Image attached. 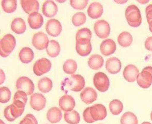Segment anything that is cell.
<instances>
[{
	"instance_id": "ee69618b",
	"label": "cell",
	"mask_w": 152,
	"mask_h": 124,
	"mask_svg": "<svg viewBox=\"0 0 152 124\" xmlns=\"http://www.w3.org/2000/svg\"><path fill=\"white\" fill-rule=\"evenodd\" d=\"M83 119L86 122L88 123H93L95 122V120L92 118V116L90 113V107H88L83 112Z\"/></svg>"
},
{
	"instance_id": "60d3db41",
	"label": "cell",
	"mask_w": 152,
	"mask_h": 124,
	"mask_svg": "<svg viewBox=\"0 0 152 124\" xmlns=\"http://www.w3.org/2000/svg\"><path fill=\"white\" fill-rule=\"evenodd\" d=\"M146 19L148 23L149 29L152 33V4H150L146 7Z\"/></svg>"
},
{
	"instance_id": "4316f807",
	"label": "cell",
	"mask_w": 152,
	"mask_h": 124,
	"mask_svg": "<svg viewBox=\"0 0 152 124\" xmlns=\"http://www.w3.org/2000/svg\"><path fill=\"white\" fill-rule=\"evenodd\" d=\"M46 51L49 56L56 58L58 56L61 51V47L58 42L56 40L49 41Z\"/></svg>"
},
{
	"instance_id": "b9f144b4",
	"label": "cell",
	"mask_w": 152,
	"mask_h": 124,
	"mask_svg": "<svg viewBox=\"0 0 152 124\" xmlns=\"http://www.w3.org/2000/svg\"><path fill=\"white\" fill-rule=\"evenodd\" d=\"M21 121L24 124H38L36 117L31 114L26 115Z\"/></svg>"
},
{
	"instance_id": "f546056e",
	"label": "cell",
	"mask_w": 152,
	"mask_h": 124,
	"mask_svg": "<svg viewBox=\"0 0 152 124\" xmlns=\"http://www.w3.org/2000/svg\"><path fill=\"white\" fill-rule=\"evenodd\" d=\"M25 105L23 102L20 100L14 101L13 104L10 105L12 114L15 118L21 116L24 112Z\"/></svg>"
},
{
	"instance_id": "9c48e42d",
	"label": "cell",
	"mask_w": 152,
	"mask_h": 124,
	"mask_svg": "<svg viewBox=\"0 0 152 124\" xmlns=\"http://www.w3.org/2000/svg\"><path fill=\"white\" fill-rule=\"evenodd\" d=\"M49 42L48 36L42 32L35 33L32 38L33 46L37 50H42L47 48Z\"/></svg>"
},
{
	"instance_id": "836d02e7",
	"label": "cell",
	"mask_w": 152,
	"mask_h": 124,
	"mask_svg": "<svg viewBox=\"0 0 152 124\" xmlns=\"http://www.w3.org/2000/svg\"><path fill=\"white\" fill-rule=\"evenodd\" d=\"M109 109L113 115H118L122 112L123 109V104L118 99H114L109 104Z\"/></svg>"
},
{
	"instance_id": "ac0fdd59",
	"label": "cell",
	"mask_w": 152,
	"mask_h": 124,
	"mask_svg": "<svg viewBox=\"0 0 152 124\" xmlns=\"http://www.w3.org/2000/svg\"><path fill=\"white\" fill-rule=\"evenodd\" d=\"M116 49V44L111 39H107L100 44V52L104 56H109L114 53Z\"/></svg>"
},
{
	"instance_id": "8fae6325",
	"label": "cell",
	"mask_w": 152,
	"mask_h": 124,
	"mask_svg": "<svg viewBox=\"0 0 152 124\" xmlns=\"http://www.w3.org/2000/svg\"><path fill=\"white\" fill-rule=\"evenodd\" d=\"M46 30L49 35L56 37L59 35L62 32V25L58 20L56 19H51L48 20L47 22Z\"/></svg>"
},
{
	"instance_id": "ab89813d",
	"label": "cell",
	"mask_w": 152,
	"mask_h": 124,
	"mask_svg": "<svg viewBox=\"0 0 152 124\" xmlns=\"http://www.w3.org/2000/svg\"><path fill=\"white\" fill-rule=\"evenodd\" d=\"M20 100L26 104L28 101L27 94L22 90H18V92L15 94L14 97V101Z\"/></svg>"
},
{
	"instance_id": "6da1fadb",
	"label": "cell",
	"mask_w": 152,
	"mask_h": 124,
	"mask_svg": "<svg viewBox=\"0 0 152 124\" xmlns=\"http://www.w3.org/2000/svg\"><path fill=\"white\" fill-rule=\"evenodd\" d=\"M62 84L68 90L78 92L84 88L86 82L82 76L80 74H72L70 78H65L62 82Z\"/></svg>"
},
{
	"instance_id": "681fc988",
	"label": "cell",
	"mask_w": 152,
	"mask_h": 124,
	"mask_svg": "<svg viewBox=\"0 0 152 124\" xmlns=\"http://www.w3.org/2000/svg\"><path fill=\"white\" fill-rule=\"evenodd\" d=\"M151 120H152V111L151 113Z\"/></svg>"
},
{
	"instance_id": "9a60e30c",
	"label": "cell",
	"mask_w": 152,
	"mask_h": 124,
	"mask_svg": "<svg viewBox=\"0 0 152 124\" xmlns=\"http://www.w3.org/2000/svg\"><path fill=\"white\" fill-rule=\"evenodd\" d=\"M80 98L85 104H91L97 99V94L94 89L90 87H88L84 88L81 92Z\"/></svg>"
},
{
	"instance_id": "7dc6e473",
	"label": "cell",
	"mask_w": 152,
	"mask_h": 124,
	"mask_svg": "<svg viewBox=\"0 0 152 124\" xmlns=\"http://www.w3.org/2000/svg\"><path fill=\"white\" fill-rule=\"evenodd\" d=\"M115 2H116V3H120V4H122V3H126L127 2V1H115Z\"/></svg>"
},
{
	"instance_id": "1f68e13d",
	"label": "cell",
	"mask_w": 152,
	"mask_h": 124,
	"mask_svg": "<svg viewBox=\"0 0 152 124\" xmlns=\"http://www.w3.org/2000/svg\"><path fill=\"white\" fill-rule=\"evenodd\" d=\"M121 124H138L136 115L132 112H126L123 114L121 118Z\"/></svg>"
},
{
	"instance_id": "e575fe53",
	"label": "cell",
	"mask_w": 152,
	"mask_h": 124,
	"mask_svg": "<svg viewBox=\"0 0 152 124\" xmlns=\"http://www.w3.org/2000/svg\"><path fill=\"white\" fill-rule=\"evenodd\" d=\"M77 69V64L75 61L69 59L65 61L63 65V70L66 74H74Z\"/></svg>"
},
{
	"instance_id": "5b68a950",
	"label": "cell",
	"mask_w": 152,
	"mask_h": 124,
	"mask_svg": "<svg viewBox=\"0 0 152 124\" xmlns=\"http://www.w3.org/2000/svg\"><path fill=\"white\" fill-rule=\"evenodd\" d=\"M93 83L95 87L100 92H105L110 86V81L108 76L104 73L98 72L94 75Z\"/></svg>"
},
{
	"instance_id": "ba28073f",
	"label": "cell",
	"mask_w": 152,
	"mask_h": 124,
	"mask_svg": "<svg viewBox=\"0 0 152 124\" xmlns=\"http://www.w3.org/2000/svg\"><path fill=\"white\" fill-rule=\"evenodd\" d=\"M94 30L97 36L102 39L108 37L110 35L111 28L107 21L104 20H99L95 23Z\"/></svg>"
},
{
	"instance_id": "816d5d0a",
	"label": "cell",
	"mask_w": 152,
	"mask_h": 124,
	"mask_svg": "<svg viewBox=\"0 0 152 124\" xmlns=\"http://www.w3.org/2000/svg\"><path fill=\"white\" fill-rule=\"evenodd\" d=\"M19 124H23V123H22V121H21V122H20V123H19Z\"/></svg>"
},
{
	"instance_id": "f35d334b",
	"label": "cell",
	"mask_w": 152,
	"mask_h": 124,
	"mask_svg": "<svg viewBox=\"0 0 152 124\" xmlns=\"http://www.w3.org/2000/svg\"><path fill=\"white\" fill-rule=\"evenodd\" d=\"M88 0H70L71 6L75 9L82 10L83 9L88 5Z\"/></svg>"
},
{
	"instance_id": "7bdbcfd3",
	"label": "cell",
	"mask_w": 152,
	"mask_h": 124,
	"mask_svg": "<svg viewBox=\"0 0 152 124\" xmlns=\"http://www.w3.org/2000/svg\"><path fill=\"white\" fill-rule=\"evenodd\" d=\"M4 114V116L6 118V120L10 122H13L16 119L12 114L10 105L9 106H7L6 108L5 109Z\"/></svg>"
},
{
	"instance_id": "603a6c76",
	"label": "cell",
	"mask_w": 152,
	"mask_h": 124,
	"mask_svg": "<svg viewBox=\"0 0 152 124\" xmlns=\"http://www.w3.org/2000/svg\"><path fill=\"white\" fill-rule=\"evenodd\" d=\"M62 117V113L60 109L57 107H52L48 110L47 113V118L50 123L56 124L59 122Z\"/></svg>"
},
{
	"instance_id": "30bf717a",
	"label": "cell",
	"mask_w": 152,
	"mask_h": 124,
	"mask_svg": "<svg viewBox=\"0 0 152 124\" xmlns=\"http://www.w3.org/2000/svg\"><path fill=\"white\" fill-rule=\"evenodd\" d=\"M76 49L80 56H88L92 51V44L90 40L88 39H81L77 40Z\"/></svg>"
},
{
	"instance_id": "277c9868",
	"label": "cell",
	"mask_w": 152,
	"mask_h": 124,
	"mask_svg": "<svg viewBox=\"0 0 152 124\" xmlns=\"http://www.w3.org/2000/svg\"><path fill=\"white\" fill-rule=\"evenodd\" d=\"M137 81L138 85L143 88H148L152 84V67L147 66L138 74Z\"/></svg>"
},
{
	"instance_id": "c3c4849f",
	"label": "cell",
	"mask_w": 152,
	"mask_h": 124,
	"mask_svg": "<svg viewBox=\"0 0 152 124\" xmlns=\"http://www.w3.org/2000/svg\"><path fill=\"white\" fill-rule=\"evenodd\" d=\"M141 124H152L151 123L148 122H144L142 123Z\"/></svg>"
},
{
	"instance_id": "7a4b0ae2",
	"label": "cell",
	"mask_w": 152,
	"mask_h": 124,
	"mask_svg": "<svg viewBox=\"0 0 152 124\" xmlns=\"http://www.w3.org/2000/svg\"><path fill=\"white\" fill-rule=\"evenodd\" d=\"M125 16L128 24L132 27H138L142 23V17L140 9L135 5H130L127 7Z\"/></svg>"
},
{
	"instance_id": "74e56055",
	"label": "cell",
	"mask_w": 152,
	"mask_h": 124,
	"mask_svg": "<svg viewBox=\"0 0 152 124\" xmlns=\"http://www.w3.org/2000/svg\"><path fill=\"white\" fill-rule=\"evenodd\" d=\"M92 37V32L88 28H81L78 30L76 34V40H79L81 39H88L91 40Z\"/></svg>"
},
{
	"instance_id": "d4e9b609",
	"label": "cell",
	"mask_w": 152,
	"mask_h": 124,
	"mask_svg": "<svg viewBox=\"0 0 152 124\" xmlns=\"http://www.w3.org/2000/svg\"><path fill=\"white\" fill-rule=\"evenodd\" d=\"M104 63V58L99 54L92 55L88 60V66L93 70H98L100 69L103 66Z\"/></svg>"
},
{
	"instance_id": "bcb514c9",
	"label": "cell",
	"mask_w": 152,
	"mask_h": 124,
	"mask_svg": "<svg viewBox=\"0 0 152 124\" xmlns=\"http://www.w3.org/2000/svg\"><path fill=\"white\" fill-rule=\"evenodd\" d=\"M5 80V76L3 71L1 69V84H2L4 82Z\"/></svg>"
},
{
	"instance_id": "8d00e7d4",
	"label": "cell",
	"mask_w": 152,
	"mask_h": 124,
	"mask_svg": "<svg viewBox=\"0 0 152 124\" xmlns=\"http://www.w3.org/2000/svg\"><path fill=\"white\" fill-rule=\"evenodd\" d=\"M11 92L8 88L3 86L0 88V102L1 103H7L10 99Z\"/></svg>"
},
{
	"instance_id": "f6af8a7d",
	"label": "cell",
	"mask_w": 152,
	"mask_h": 124,
	"mask_svg": "<svg viewBox=\"0 0 152 124\" xmlns=\"http://www.w3.org/2000/svg\"><path fill=\"white\" fill-rule=\"evenodd\" d=\"M144 45L147 50L152 52V36H150L146 39Z\"/></svg>"
},
{
	"instance_id": "484cf974",
	"label": "cell",
	"mask_w": 152,
	"mask_h": 124,
	"mask_svg": "<svg viewBox=\"0 0 152 124\" xmlns=\"http://www.w3.org/2000/svg\"><path fill=\"white\" fill-rule=\"evenodd\" d=\"M19 56L22 63L28 64L32 62L34 58V52L30 48L24 47L20 50Z\"/></svg>"
},
{
	"instance_id": "4fadbf2b",
	"label": "cell",
	"mask_w": 152,
	"mask_h": 124,
	"mask_svg": "<svg viewBox=\"0 0 152 124\" xmlns=\"http://www.w3.org/2000/svg\"><path fill=\"white\" fill-rule=\"evenodd\" d=\"M46 99L42 94L35 93L31 96L30 104L34 110L39 111L46 106Z\"/></svg>"
},
{
	"instance_id": "f907efd6",
	"label": "cell",
	"mask_w": 152,
	"mask_h": 124,
	"mask_svg": "<svg viewBox=\"0 0 152 124\" xmlns=\"http://www.w3.org/2000/svg\"><path fill=\"white\" fill-rule=\"evenodd\" d=\"M1 124H5V123L2 121V120H1Z\"/></svg>"
},
{
	"instance_id": "d6a6232c",
	"label": "cell",
	"mask_w": 152,
	"mask_h": 124,
	"mask_svg": "<svg viewBox=\"0 0 152 124\" xmlns=\"http://www.w3.org/2000/svg\"><path fill=\"white\" fill-rule=\"evenodd\" d=\"M1 4L4 12L8 14L15 12L17 6V2L16 0H3Z\"/></svg>"
},
{
	"instance_id": "3957f363",
	"label": "cell",
	"mask_w": 152,
	"mask_h": 124,
	"mask_svg": "<svg viewBox=\"0 0 152 124\" xmlns=\"http://www.w3.org/2000/svg\"><path fill=\"white\" fill-rule=\"evenodd\" d=\"M16 44V39L10 34H6L1 39L0 54L2 57L6 58L12 52Z\"/></svg>"
},
{
	"instance_id": "7402d4cb",
	"label": "cell",
	"mask_w": 152,
	"mask_h": 124,
	"mask_svg": "<svg viewBox=\"0 0 152 124\" xmlns=\"http://www.w3.org/2000/svg\"><path fill=\"white\" fill-rule=\"evenodd\" d=\"M103 6L99 2H93L88 8V14L92 19H97L102 15Z\"/></svg>"
},
{
	"instance_id": "44dd1931",
	"label": "cell",
	"mask_w": 152,
	"mask_h": 124,
	"mask_svg": "<svg viewBox=\"0 0 152 124\" xmlns=\"http://www.w3.org/2000/svg\"><path fill=\"white\" fill-rule=\"evenodd\" d=\"M28 21L31 28L36 30L42 27L44 23V18L39 12H33L29 15Z\"/></svg>"
},
{
	"instance_id": "83f0119b",
	"label": "cell",
	"mask_w": 152,
	"mask_h": 124,
	"mask_svg": "<svg viewBox=\"0 0 152 124\" xmlns=\"http://www.w3.org/2000/svg\"><path fill=\"white\" fill-rule=\"evenodd\" d=\"M133 40L132 36L128 32H123L119 34L118 37V44L123 47H128L132 44Z\"/></svg>"
},
{
	"instance_id": "f1b7e54d",
	"label": "cell",
	"mask_w": 152,
	"mask_h": 124,
	"mask_svg": "<svg viewBox=\"0 0 152 124\" xmlns=\"http://www.w3.org/2000/svg\"><path fill=\"white\" fill-rule=\"evenodd\" d=\"M53 87L51 80L48 77H43L39 80L38 83L39 90L44 93L49 92L52 90Z\"/></svg>"
},
{
	"instance_id": "7c38bea8",
	"label": "cell",
	"mask_w": 152,
	"mask_h": 124,
	"mask_svg": "<svg viewBox=\"0 0 152 124\" xmlns=\"http://www.w3.org/2000/svg\"><path fill=\"white\" fill-rule=\"evenodd\" d=\"M90 113L95 121L103 120L107 115L106 107L102 104H94L91 106Z\"/></svg>"
},
{
	"instance_id": "8992f818",
	"label": "cell",
	"mask_w": 152,
	"mask_h": 124,
	"mask_svg": "<svg viewBox=\"0 0 152 124\" xmlns=\"http://www.w3.org/2000/svg\"><path fill=\"white\" fill-rule=\"evenodd\" d=\"M16 88L18 90H22L27 95H31L34 92V84L30 78L26 77H21L16 81Z\"/></svg>"
},
{
	"instance_id": "4dcf8cb0",
	"label": "cell",
	"mask_w": 152,
	"mask_h": 124,
	"mask_svg": "<svg viewBox=\"0 0 152 124\" xmlns=\"http://www.w3.org/2000/svg\"><path fill=\"white\" fill-rule=\"evenodd\" d=\"M64 120L69 124H78L80 122V115L76 110H72L64 113Z\"/></svg>"
},
{
	"instance_id": "2e32d148",
	"label": "cell",
	"mask_w": 152,
	"mask_h": 124,
	"mask_svg": "<svg viewBox=\"0 0 152 124\" xmlns=\"http://www.w3.org/2000/svg\"><path fill=\"white\" fill-rule=\"evenodd\" d=\"M106 68L111 74H116L120 71L122 64L120 60L116 57H110L106 63Z\"/></svg>"
},
{
	"instance_id": "cb8c5ba5",
	"label": "cell",
	"mask_w": 152,
	"mask_h": 124,
	"mask_svg": "<svg viewBox=\"0 0 152 124\" xmlns=\"http://www.w3.org/2000/svg\"><path fill=\"white\" fill-rule=\"evenodd\" d=\"M26 22L22 18H15L11 23V28L16 34H23L26 30Z\"/></svg>"
},
{
	"instance_id": "5bb4252c",
	"label": "cell",
	"mask_w": 152,
	"mask_h": 124,
	"mask_svg": "<svg viewBox=\"0 0 152 124\" xmlns=\"http://www.w3.org/2000/svg\"><path fill=\"white\" fill-rule=\"evenodd\" d=\"M76 105L74 98L69 95H64L59 100V106L61 110L68 112L73 110Z\"/></svg>"
},
{
	"instance_id": "e0dca14e",
	"label": "cell",
	"mask_w": 152,
	"mask_h": 124,
	"mask_svg": "<svg viewBox=\"0 0 152 124\" xmlns=\"http://www.w3.org/2000/svg\"><path fill=\"white\" fill-rule=\"evenodd\" d=\"M42 11L43 14L46 17L51 18L56 15L58 11V7L55 2L48 0L45 1L42 4Z\"/></svg>"
},
{
	"instance_id": "d590c367",
	"label": "cell",
	"mask_w": 152,
	"mask_h": 124,
	"mask_svg": "<svg viewBox=\"0 0 152 124\" xmlns=\"http://www.w3.org/2000/svg\"><path fill=\"white\" fill-rule=\"evenodd\" d=\"M86 15L83 12H78L72 16V22L75 26H79L86 22Z\"/></svg>"
},
{
	"instance_id": "d6986e66",
	"label": "cell",
	"mask_w": 152,
	"mask_h": 124,
	"mask_svg": "<svg viewBox=\"0 0 152 124\" xmlns=\"http://www.w3.org/2000/svg\"><path fill=\"white\" fill-rule=\"evenodd\" d=\"M139 71L134 65H128L125 67L123 71V77L128 82H134L136 81Z\"/></svg>"
},
{
	"instance_id": "52a82bcc",
	"label": "cell",
	"mask_w": 152,
	"mask_h": 124,
	"mask_svg": "<svg viewBox=\"0 0 152 124\" xmlns=\"http://www.w3.org/2000/svg\"><path fill=\"white\" fill-rule=\"evenodd\" d=\"M51 63L47 58H40L34 64L33 72L36 76H40L49 72L51 69Z\"/></svg>"
},
{
	"instance_id": "ffe728a7",
	"label": "cell",
	"mask_w": 152,
	"mask_h": 124,
	"mask_svg": "<svg viewBox=\"0 0 152 124\" xmlns=\"http://www.w3.org/2000/svg\"><path fill=\"white\" fill-rule=\"evenodd\" d=\"M20 3L23 10L26 14L30 15L39 10V2L36 0H21Z\"/></svg>"
}]
</instances>
